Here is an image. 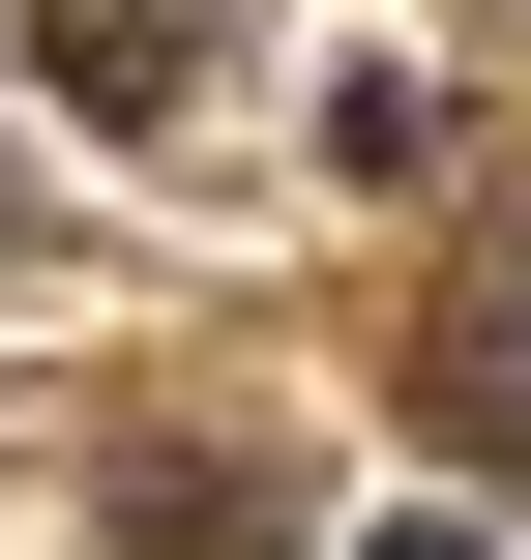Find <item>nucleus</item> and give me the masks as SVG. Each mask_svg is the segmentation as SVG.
<instances>
[{
  "instance_id": "f257e3e1",
  "label": "nucleus",
  "mask_w": 531,
  "mask_h": 560,
  "mask_svg": "<svg viewBox=\"0 0 531 560\" xmlns=\"http://www.w3.org/2000/svg\"><path fill=\"white\" fill-rule=\"evenodd\" d=\"M30 59H59L89 118H177V89H207V0H30Z\"/></svg>"
},
{
  "instance_id": "f03ea898",
  "label": "nucleus",
  "mask_w": 531,
  "mask_h": 560,
  "mask_svg": "<svg viewBox=\"0 0 531 560\" xmlns=\"http://www.w3.org/2000/svg\"><path fill=\"white\" fill-rule=\"evenodd\" d=\"M118 560H296V532H266L236 472H148V502H118Z\"/></svg>"
},
{
  "instance_id": "7ed1b4c3",
  "label": "nucleus",
  "mask_w": 531,
  "mask_h": 560,
  "mask_svg": "<svg viewBox=\"0 0 531 560\" xmlns=\"http://www.w3.org/2000/svg\"><path fill=\"white\" fill-rule=\"evenodd\" d=\"M384 560H503V532H443V502H414V532H384Z\"/></svg>"
}]
</instances>
